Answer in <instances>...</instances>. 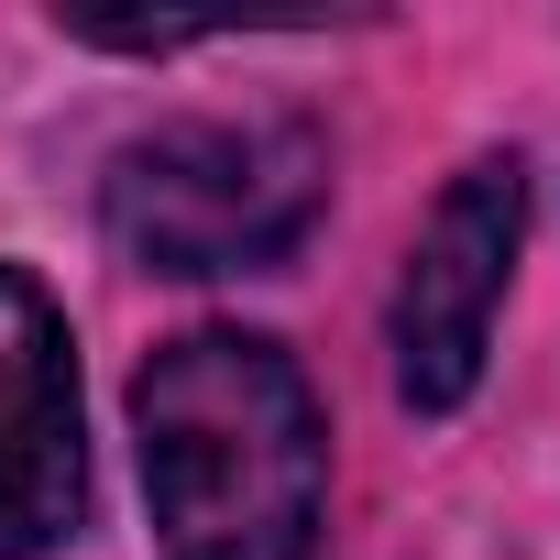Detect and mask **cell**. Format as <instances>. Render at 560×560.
<instances>
[{"instance_id":"obj_3","label":"cell","mask_w":560,"mask_h":560,"mask_svg":"<svg viewBox=\"0 0 560 560\" xmlns=\"http://www.w3.org/2000/svg\"><path fill=\"white\" fill-rule=\"evenodd\" d=\"M516 220H527V165L516 154H472L429 231L407 242L396 275V396L407 407H462L483 385V341H494V298L516 275Z\"/></svg>"},{"instance_id":"obj_1","label":"cell","mask_w":560,"mask_h":560,"mask_svg":"<svg viewBox=\"0 0 560 560\" xmlns=\"http://www.w3.org/2000/svg\"><path fill=\"white\" fill-rule=\"evenodd\" d=\"M132 440L165 560H308L330 505V418L264 330H187L132 374Z\"/></svg>"},{"instance_id":"obj_4","label":"cell","mask_w":560,"mask_h":560,"mask_svg":"<svg viewBox=\"0 0 560 560\" xmlns=\"http://www.w3.org/2000/svg\"><path fill=\"white\" fill-rule=\"evenodd\" d=\"M89 516L78 341L23 264H0V560H45Z\"/></svg>"},{"instance_id":"obj_2","label":"cell","mask_w":560,"mask_h":560,"mask_svg":"<svg viewBox=\"0 0 560 560\" xmlns=\"http://www.w3.org/2000/svg\"><path fill=\"white\" fill-rule=\"evenodd\" d=\"M100 209L143 275H253L330 209V154L308 121H165L110 154Z\"/></svg>"}]
</instances>
